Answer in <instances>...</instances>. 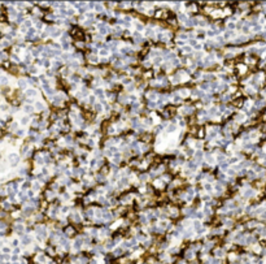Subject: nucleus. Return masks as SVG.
I'll return each instance as SVG.
<instances>
[{"instance_id": "7ed1b4c3", "label": "nucleus", "mask_w": 266, "mask_h": 264, "mask_svg": "<svg viewBox=\"0 0 266 264\" xmlns=\"http://www.w3.org/2000/svg\"><path fill=\"white\" fill-rule=\"evenodd\" d=\"M215 256H218V258L223 256V251H222V250H217V251H215Z\"/></svg>"}, {"instance_id": "39448f33", "label": "nucleus", "mask_w": 266, "mask_h": 264, "mask_svg": "<svg viewBox=\"0 0 266 264\" xmlns=\"http://www.w3.org/2000/svg\"><path fill=\"white\" fill-rule=\"evenodd\" d=\"M3 252H4V254H8V252H11V250H9L8 247H4V249H3Z\"/></svg>"}, {"instance_id": "f03ea898", "label": "nucleus", "mask_w": 266, "mask_h": 264, "mask_svg": "<svg viewBox=\"0 0 266 264\" xmlns=\"http://www.w3.org/2000/svg\"><path fill=\"white\" fill-rule=\"evenodd\" d=\"M113 254H114V256H120L121 254H122V250H121V249H117V250H114Z\"/></svg>"}, {"instance_id": "20e7f679", "label": "nucleus", "mask_w": 266, "mask_h": 264, "mask_svg": "<svg viewBox=\"0 0 266 264\" xmlns=\"http://www.w3.org/2000/svg\"><path fill=\"white\" fill-rule=\"evenodd\" d=\"M27 95L34 96V95H35V91H34V90H29V91H27Z\"/></svg>"}, {"instance_id": "f257e3e1", "label": "nucleus", "mask_w": 266, "mask_h": 264, "mask_svg": "<svg viewBox=\"0 0 266 264\" xmlns=\"http://www.w3.org/2000/svg\"><path fill=\"white\" fill-rule=\"evenodd\" d=\"M194 252H191V251H188V252H186V259H188V260H192L194 259Z\"/></svg>"}, {"instance_id": "423d86ee", "label": "nucleus", "mask_w": 266, "mask_h": 264, "mask_svg": "<svg viewBox=\"0 0 266 264\" xmlns=\"http://www.w3.org/2000/svg\"><path fill=\"white\" fill-rule=\"evenodd\" d=\"M20 264H27V260H25V259H24V260H21Z\"/></svg>"}]
</instances>
